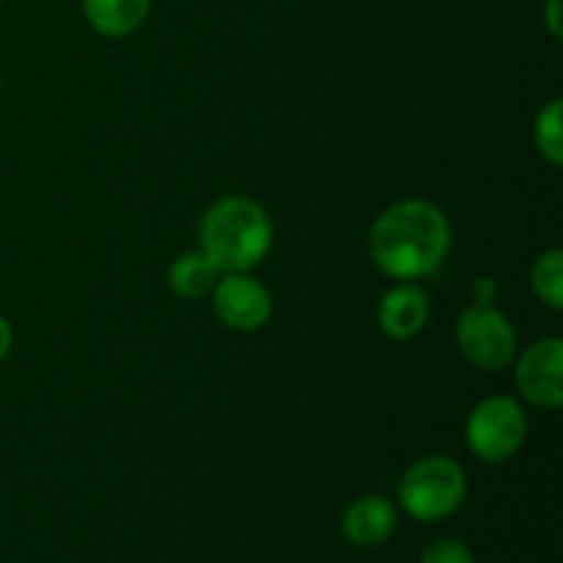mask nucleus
I'll use <instances>...</instances> for the list:
<instances>
[{"label": "nucleus", "instance_id": "nucleus-1", "mask_svg": "<svg viewBox=\"0 0 563 563\" xmlns=\"http://www.w3.org/2000/svg\"><path fill=\"white\" fill-rule=\"evenodd\" d=\"M451 247V223L440 207L421 198L385 209L372 225L368 251L385 275L418 280L443 264Z\"/></svg>", "mask_w": 563, "mask_h": 563}, {"label": "nucleus", "instance_id": "nucleus-2", "mask_svg": "<svg viewBox=\"0 0 563 563\" xmlns=\"http://www.w3.org/2000/svg\"><path fill=\"white\" fill-rule=\"evenodd\" d=\"M273 247V220L267 209L245 196L220 198L201 220V251L218 273H251Z\"/></svg>", "mask_w": 563, "mask_h": 563}, {"label": "nucleus", "instance_id": "nucleus-3", "mask_svg": "<svg viewBox=\"0 0 563 563\" xmlns=\"http://www.w3.org/2000/svg\"><path fill=\"white\" fill-rule=\"evenodd\" d=\"M467 495V478L460 462L445 454L423 456L399 484L401 509L418 522H443L460 511Z\"/></svg>", "mask_w": 563, "mask_h": 563}, {"label": "nucleus", "instance_id": "nucleus-4", "mask_svg": "<svg viewBox=\"0 0 563 563\" xmlns=\"http://www.w3.org/2000/svg\"><path fill=\"white\" fill-rule=\"evenodd\" d=\"M528 438V418L520 401L511 396H489L473 407L465 427L467 449L484 462L511 460Z\"/></svg>", "mask_w": 563, "mask_h": 563}, {"label": "nucleus", "instance_id": "nucleus-5", "mask_svg": "<svg viewBox=\"0 0 563 563\" xmlns=\"http://www.w3.org/2000/svg\"><path fill=\"white\" fill-rule=\"evenodd\" d=\"M462 355L484 372H500L515 361L517 335L506 313L493 306H471L456 324Z\"/></svg>", "mask_w": 563, "mask_h": 563}, {"label": "nucleus", "instance_id": "nucleus-6", "mask_svg": "<svg viewBox=\"0 0 563 563\" xmlns=\"http://www.w3.org/2000/svg\"><path fill=\"white\" fill-rule=\"evenodd\" d=\"M212 306L220 322L240 333H256L273 317V297L247 273L218 278L212 289Z\"/></svg>", "mask_w": 563, "mask_h": 563}, {"label": "nucleus", "instance_id": "nucleus-7", "mask_svg": "<svg viewBox=\"0 0 563 563\" xmlns=\"http://www.w3.org/2000/svg\"><path fill=\"white\" fill-rule=\"evenodd\" d=\"M515 379L522 399L542 410H559L563 405V341H533L517 363Z\"/></svg>", "mask_w": 563, "mask_h": 563}, {"label": "nucleus", "instance_id": "nucleus-8", "mask_svg": "<svg viewBox=\"0 0 563 563\" xmlns=\"http://www.w3.org/2000/svg\"><path fill=\"white\" fill-rule=\"evenodd\" d=\"M396 506L383 495H363L346 506L341 517V533L355 548H379L396 531Z\"/></svg>", "mask_w": 563, "mask_h": 563}, {"label": "nucleus", "instance_id": "nucleus-9", "mask_svg": "<svg viewBox=\"0 0 563 563\" xmlns=\"http://www.w3.org/2000/svg\"><path fill=\"white\" fill-rule=\"evenodd\" d=\"M379 330L390 339H412L429 319V297L421 286L405 284L390 289L379 302Z\"/></svg>", "mask_w": 563, "mask_h": 563}, {"label": "nucleus", "instance_id": "nucleus-10", "mask_svg": "<svg viewBox=\"0 0 563 563\" xmlns=\"http://www.w3.org/2000/svg\"><path fill=\"white\" fill-rule=\"evenodd\" d=\"M88 22L108 38L135 33L152 11V0H82Z\"/></svg>", "mask_w": 563, "mask_h": 563}, {"label": "nucleus", "instance_id": "nucleus-11", "mask_svg": "<svg viewBox=\"0 0 563 563\" xmlns=\"http://www.w3.org/2000/svg\"><path fill=\"white\" fill-rule=\"evenodd\" d=\"M218 267L203 251H187L174 258L168 269V286L185 300H201L218 284Z\"/></svg>", "mask_w": 563, "mask_h": 563}, {"label": "nucleus", "instance_id": "nucleus-12", "mask_svg": "<svg viewBox=\"0 0 563 563\" xmlns=\"http://www.w3.org/2000/svg\"><path fill=\"white\" fill-rule=\"evenodd\" d=\"M533 141H537L539 154L548 159L550 165H563V102L553 99L539 110L537 121H533Z\"/></svg>", "mask_w": 563, "mask_h": 563}, {"label": "nucleus", "instance_id": "nucleus-13", "mask_svg": "<svg viewBox=\"0 0 563 563\" xmlns=\"http://www.w3.org/2000/svg\"><path fill=\"white\" fill-rule=\"evenodd\" d=\"M533 291L542 302H548L553 311H561L563 308V251L553 247V251L542 253L533 264L531 273Z\"/></svg>", "mask_w": 563, "mask_h": 563}, {"label": "nucleus", "instance_id": "nucleus-14", "mask_svg": "<svg viewBox=\"0 0 563 563\" xmlns=\"http://www.w3.org/2000/svg\"><path fill=\"white\" fill-rule=\"evenodd\" d=\"M421 563H476V559L460 539H438L423 550Z\"/></svg>", "mask_w": 563, "mask_h": 563}, {"label": "nucleus", "instance_id": "nucleus-15", "mask_svg": "<svg viewBox=\"0 0 563 563\" xmlns=\"http://www.w3.org/2000/svg\"><path fill=\"white\" fill-rule=\"evenodd\" d=\"M544 20H548L550 33L555 38L563 36V14H561V0H548V9H544Z\"/></svg>", "mask_w": 563, "mask_h": 563}, {"label": "nucleus", "instance_id": "nucleus-16", "mask_svg": "<svg viewBox=\"0 0 563 563\" xmlns=\"http://www.w3.org/2000/svg\"><path fill=\"white\" fill-rule=\"evenodd\" d=\"M11 344H14V330H11L9 319L0 317V361H5V357H9Z\"/></svg>", "mask_w": 563, "mask_h": 563}, {"label": "nucleus", "instance_id": "nucleus-17", "mask_svg": "<svg viewBox=\"0 0 563 563\" xmlns=\"http://www.w3.org/2000/svg\"><path fill=\"white\" fill-rule=\"evenodd\" d=\"M0 3H3V0H0Z\"/></svg>", "mask_w": 563, "mask_h": 563}]
</instances>
